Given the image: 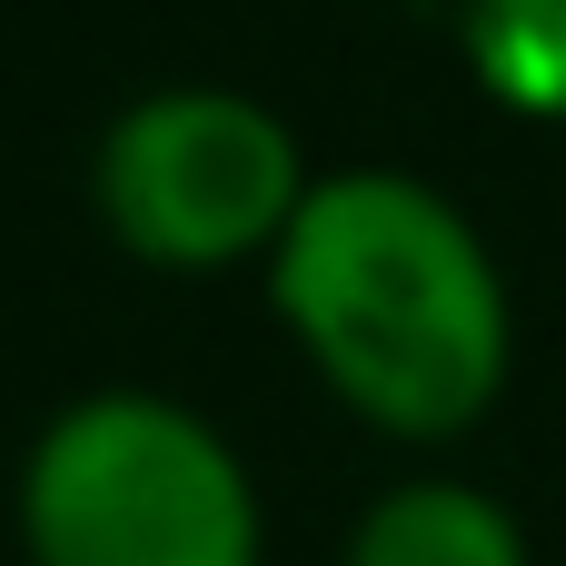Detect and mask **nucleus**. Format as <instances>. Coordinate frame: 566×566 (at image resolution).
I'll return each instance as SVG.
<instances>
[{"instance_id":"f257e3e1","label":"nucleus","mask_w":566,"mask_h":566,"mask_svg":"<svg viewBox=\"0 0 566 566\" xmlns=\"http://www.w3.org/2000/svg\"><path fill=\"white\" fill-rule=\"evenodd\" d=\"M259 279L318 388L398 448L468 438L517 378L507 269L418 169H318Z\"/></svg>"},{"instance_id":"f03ea898","label":"nucleus","mask_w":566,"mask_h":566,"mask_svg":"<svg viewBox=\"0 0 566 566\" xmlns=\"http://www.w3.org/2000/svg\"><path fill=\"white\" fill-rule=\"evenodd\" d=\"M30 566H269V507L219 418L169 388H90L10 478Z\"/></svg>"},{"instance_id":"7ed1b4c3","label":"nucleus","mask_w":566,"mask_h":566,"mask_svg":"<svg viewBox=\"0 0 566 566\" xmlns=\"http://www.w3.org/2000/svg\"><path fill=\"white\" fill-rule=\"evenodd\" d=\"M308 189L318 169L298 119L229 80L139 90L99 119V149H90V209L109 249L169 279L269 269Z\"/></svg>"},{"instance_id":"20e7f679","label":"nucleus","mask_w":566,"mask_h":566,"mask_svg":"<svg viewBox=\"0 0 566 566\" xmlns=\"http://www.w3.org/2000/svg\"><path fill=\"white\" fill-rule=\"evenodd\" d=\"M338 566H537V547L497 488L428 468V478H398L358 507Z\"/></svg>"},{"instance_id":"39448f33","label":"nucleus","mask_w":566,"mask_h":566,"mask_svg":"<svg viewBox=\"0 0 566 566\" xmlns=\"http://www.w3.org/2000/svg\"><path fill=\"white\" fill-rule=\"evenodd\" d=\"M458 40H468V70L497 109L566 119V0H468Z\"/></svg>"}]
</instances>
